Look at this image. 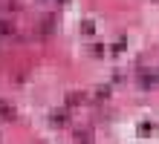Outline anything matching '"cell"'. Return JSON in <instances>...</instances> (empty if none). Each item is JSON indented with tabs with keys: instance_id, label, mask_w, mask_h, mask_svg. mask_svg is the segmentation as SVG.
I'll return each instance as SVG.
<instances>
[{
	"instance_id": "obj_1",
	"label": "cell",
	"mask_w": 159,
	"mask_h": 144,
	"mask_svg": "<svg viewBox=\"0 0 159 144\" xmlns=\"http://www.w3.org/2000/svg\"><path fill=\"white\" fill-rule=\"evenodd\" d=\"M0 112H3V115H6V118H15V110H12V107H9V104H3V101H0Z\"/></svg>"
}]
</instances>
